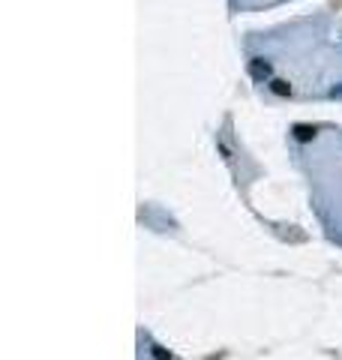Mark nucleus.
I'll list each match as a JSON object with an SVG mask.
<instances>
[{"label": "nucleus", "mask_w": 342, "mask_h": 360, "mask_svg": "<svg viewBox=\"0 0 342 360\" xmlns=\"http://www.w3.org/2000/svg\"><path fill=\"white\" fill-rule=\"evenodd\" d=\"M294 138H297V141H312V138H315V126H309V123H297V126H294Z\"/></svg>", "instance_id": "f03ea898"}, {"label": "nucleus", "mask_w": 342, "mask_h": 360, "mask_svg": "<svg viewBox=\"0 0 342 360\" xmlns=\"http://www.w3.org/2000/svg\"><path fill=\"white\" fill-rule=\"evenodd\" d=\"M330 96H342V84H336V87L330 90Z\"/></svg>", "instance_id": "39448f33"}, {"label": "nucleus", "mask_w": 342, "mask_h": 360, "mask_svg": "<svg viewBox=\"0 0 342 360\" xmlns=\"http://www.w3.org/2000/svg\"><path fill=\"white\" fill-rule=\"evenodd\" d=\"M150 351H153V357H156V360H168V351H165V348H159V345H153Z\"/></svg>", "instance_id": "20e7f679"}, {"label": "nucleus", "mask_w": 342, "mask_h": 360, "mask_svg": "<svg viewBox=\"0 0 342 360\" xmlns=\"http://www.w3.org/2000/svg\"><path fill=\"white\" fill-rule=\"evenodd\" d=\"M270 63L267 60H261V57H255V60H249V75L255 78V81H264V78H270Z\"/></svg>", "instance_id": "f257e3e1"}, {"label": "nucleus", "mask_w": 342, "mask_h": 360, "mask_svg": "<svg viewBox=\"0 0 342 360\" xmlns=\"http://www.w3.org/2000/svg\"><path fill=\"white\" fill-rule=\"evenodd\" d=\"M270 90H273L276 96H291V84L282 81V78H273V81H270Z\"/></svg>", "instance_id": "7ed1b4c3"}]
</instances>
